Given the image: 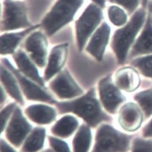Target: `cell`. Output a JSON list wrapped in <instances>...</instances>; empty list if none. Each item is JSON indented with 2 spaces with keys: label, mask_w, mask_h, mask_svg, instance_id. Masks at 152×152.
<instances>
[{
  "label": "cell",
  "mask_w": 152,
  "mask_h": 152,
  "mask_svg": "<svg viewBox=\"0 0 152 152\" xmlns=\"http://www.w3.org/2000/svg\"><path fill=\"white\" fill-rule=\"evenodd\" d=\"M147 16V9L141 7L131 16L126 24L115 31L111 41V48L118 63L124 64L141 31Z\"/></svg>",
  "instance_id": "obj_1"
},
{
  "label": "cell",
  "mask_w": 152,
  "mask_h": 152,
  "mask_svg": "<svg viewBox=\"0 0 152 152\" xmlns=\"http://www.w3.org/2000/svg\"><path fill=\"white\" fill-rule=\"evenodd\" d=\"M56 104L61 113L73 112L92 126H96L100 122L109 120L108 117L102 111L93 89L79 99Z\"/></svg>",
  "instance_id": "obj_2"
},
{
  "label": "cell",
  "mask_w": 152,
  "mask_h": 152,
  "mask_svg": "<svg viewBox=\"0 0 152 152\" xmlns=\"http://www.w3.org/2000/svg\"><path fill=\"white\" fill-rule=\"evenodd\" d=\"M83 0H58L42 21V27L49 36L70 22L82 6Z\"/></svg>",
  "instance_id": "obj_3"
},
{
  "label": "cell",
  "mask_w": 152,
  "mask_h": 152,
  "mask_svg": "<svg viewBox=\"0 0 152 152\" xmlns=\"http://www.w3.org/2000/svg\"><path fill=\"white\" fill-rule=\"evenodd\" d=\"M129 137L109 125H104L96 133L92 152H126L129 149Z\"/></svg>",
  "instance_id": "obj_4"
},
{
  "label": "cell",
  "mask_w": 152,
  "mask_h": 152,
  "mask_svg": "<svg viewBox=\"0 0 152 152\" xmlns=\"http://www.w3.org/2000/svg\"><path fill=\"white\" fill-rule=\"evenodd\" d=\"M99 7L96 4H90L75 22L77 46L80 51L102 19V12Z\"/></svg>",
  "instance_id": "obj_5"
},
{
  "label": "cell",
  "mask_w": 152,
  "mask_h": 152,
  "mask_svg": "<svg viewBox=\"0 0 152 152\" xmlns=\"http://www.w3.org/2000/svg\"><path fill=\"white\" fill-rule=\"evenodd\" d=\"M30 27L24 3L13 0H4L1 20V30L12 31Z\"/></svg>",
  "instance_id": "obj_6"
},
{
  "label": "cell",
  "mask_w": 152,
  "mask_h": 152,
  "mask_svg": "<svg viewBox=\"0 0 152 152\" xmlns=\"http://www.w3.org/2000/svg\"><path fill=\"white\" fill-rule=\"evenodd\" d=\"M32 126L23 117L19 108L15 109L6 130V137L15 146L19 147L31 131Z\"/></svg>",
  "instance_id": "obj_7"
},
{
  "label": "cell",
  "mask_w": 152,
  "mask_h": 152,
  "mask_svg": "<svg viewBox=\"0 0 152 152\" xmlns=\"http://www.w3.org/2000/svg\"><path fill=\"white\" fill-rule=\"evenodd\" d=\"M25 46L33 61L39 67L45 66L48 54L45 35L40 31L32 33L26 40Z\"/></svg>",
  "instance_id": "obj_8"
},
{
  "label": "cell",
  "mask_w": 152,
  "mask_h": 152,
  "mask_svg": "<svg viewBox=\"0 0 152 152\" xmlns=\"http://www.w3.org/2000/svg\"><path fill=\"white\" fill-rule=\"evenodd\" d=\"M99 90L104 106L111 113H115L119 106L125 100V97L118 87L112 83L110 77L100 81Z\"/></svg>",
  "instance_id": "obj_9"
},
{
  "label": "cell",
  "mask_w": 152,
  "mask_h": 152,
  "mask_svg": "<svg viewBox=\"0 0 152 152\" xmlns=\"http://www.w3.org/2000/svg\"><path fill=\"white\" fill-rule=\"evenodd\" d=\"M50 89L59 97L69 99L83 93L67 70L62 71L50 84Z\"/></svg>",
  "instance_id": "obj_10"
},
{
  "label": "cell",
  "mask_w": 152,
  "mask_h": 152,
  "mask_svg": "<svg viewBox=\"0 0 152 152\" xmlns=\"http://www.w3.org/2000/svg\"><path fill=\"white\" fill-rule=\"evenodd\" d=\"M3 62L6 66L15 74V76L17 78L21 88L28 99L49 103L55 102L53 98L48 93L23 77L18 70H17L11 64L8 60L4 59Z\"/></svg>",
  "instance_id": "obj_11"
},
{
  "label": "cell",
  "mask_w": 152,
  "mask_h": 152,
  "mask_svg": "<svg viewBox=\"0 0 152 152\" xmlns=\"http://www.w3.org/2000/svg\"><path fill=\"white\" fill-rule=\"evenodd\" d=\"M152 54V21L147 12L145 24L132 46L129 53L130 58Z\"/></svg>",
  "instance_id": "obj_12"
},
{
  "label": "cell",
  "mask_w": 152,
  "mask_h": 152,
  "mask_svg": "<svg viewBox=\"0 0 152 152\" xmlns=\"http://www.w3.org/2000/svg\"><path fill=\"white\" fill-rule=\"evenodd\" d=\"M110 32V26L106 22L102 23L94 33L86 46V51L98 61L103 58Z\"/></svg>",
  "instance_id": "obj_13"
},
{
  "label": "cell",
  "mask_w": 152,
  "mask_h": 152,
  "mask_svg": "<svg viewBox=\"0 0 152 152\" xmlns=\"http://www.w3.org/2000/svg\"><path fill=\"white\" fill-rule=\"evenodd\" d=\"M142 114L138 106L134 103H127L121 108L119 123L125 131L132 132L138 129L142 123Z\"/></svg>",
  "instance_id": "obj_14"
},
{
  "label": "cell",
  "mask_w": 152,
  "mask_h": 152,
  "mask_svg": "<svg viewBox=\"0 0 152 152\" xmlns=\"http://www.w3.org/2000/svg\"><path fill=\"white\" fill-rule=\"evenodd\" d=\"M68 46L67 44H64L56 46L52 49L45 73L46 81L52 78L63 67L67 57Z\"/></svg>",
  "instance_id": "obj_15"
},
{
  "label": "cell",
  "mask_w": 152,
  "mask_h": 152,
  "mask_svg": "<svg viewBox=\"0 0 152 152\" xmlns=\"http://www.w3.org/2000/svg\"><path fill=\"white\" fill-rule=\"evenodd\" d=\"M39 27V25H34L20 32L3 34L1 36V54L2 55L13 54L23 38Z\"/></svg>",
  "instance_id": "obj_16"
},
{
  "label": "cell",
  "mask_w": 152,
  "mask_h": 152,
  "mask_svg": "<svg viewBox=\"0 0 152 152\" xmlns=\"http://www.w3.org/2000/svg\"><path fill=\"white\" fill-rule=\"evenodd\" d=\"M115 80L117 86L128 92L136 90L140 84V78L137 72L129 67L120 69L116 73Z\"/></svg>",
  "instance_id": "obj_17"
},
{
  "label": "cell",
  "mask_w": 152,
  "mask_h": 152,
  "mask_svg": "<svg viewBox=\"0 0 152 152\" xmlns=\"http://www.w3.org/2000/svg\"><path fill=\"white\" fill-rule=\"evenodd\" d=\"M25 112L31 120L38 124H49L56 118L55 109L45 105L29 106L26 109Z\"/></svg>",
  "instance_id": "obj_18"
},
{
  "label": "cell",
  "mask_w": 152,
  "mask_h": 152,
  "mask_svg": "<svg viewBox=\"0 0 152 152\" xmlns=\"http://www.w3.org/2000/svg\"><path fill=\"white\" fill-rule=\"evenodd\" d=\"M13 57L19 69L24 75L40 86H44L43 80L40 77L37 68L23 51L19 50L14 54Z\"/></svg>",
  "instance_id": "obj_19"
},
{
  "label": "cell",
  "mask_w": 152,
  "mask_h": 152,
  "mask_svg": "<svg viewBox=\"0 0 152 152\" xmlns=\"http://www.w3.org/2000/svg\"><path fill=\"white\" fill-rule=\"evenodd\" d=\"M79 126L77 120L71 116H66L60 119L52 128V132L56 136L67 138L71 135Z\"/></svg>",
  "instance_id": "obj_20"
},
{
  "label": "cell",
  "mask_w": 152,
  "mask_h": 152,
  "mask_svg": "<svg viewBox=\"0 0 152 152\" xmlns=\"http://www.w3.org/2000/svg\"><path fill=\"white\" fill-rule=\"evenodd\" d=\"M92 141V134L90 129L86 125H82L73 139L74 152H88Z\"/></svg>",
  "instance_id": "obj_21"
},
{
  "label": "cell",
  "mask_w": 152,
  "mask_h": 152,
  "mask_svg": "<svg viewBox=\"0 0 152 152\" xmlns=\"http://www.w3.org/2000/svg\"><path fill=\"white\" fill-rule=\"evenodd\" d=\"M1 79L4 87L11 96L20 104L23 105V99L16 81L12 73L3 66L1 67Z\"/></svg>",
  "instance_id": "obj_22"
},
{
  "label": "cell",
  "mask_w": 152,
  "mask_h": 152,
  "mask_svg": "<svg viewBox=\"0 0 152 152\" xmlns=\"http://www.w3.org/2000/svg\"><path fill=\"white\" fill-rule=\"evenodd\" d=\"M46 131L42 128H37L33 130L26 139L23 145L24 152H37L42 149L44 145Z\"/></svg>",
  "instance_id": "obj_23"
},
{
  "label": "cell",
  "mask_w": 152,
  "mask_h": 152,
  "mask_svg": "<svg viewBox=\"0 0 152 152\" xmlns=\"http://www.w3.org/2000/svg\"><path fill=\"white\" fill-rule=\"evenodd\" d=\"M128 13L118 6H111L108 8V15L110 22L115 26L123 27L128 22Z\"/></svg>",
  "instance_id": "obj_24"
},
{
  "label": "cell",
  "mask_w": 152,
  "mask_h": 152,
  "mask_svg": "<svg viewBox=\"0 0 152 152\" xmlns=\"http://www.w3.org/2000/svg\"><path fill=\"white\" fill-rule=\"evenodd\" d=\"M131 64L147 77L152 78V54L136 57Z\"/></svg>",
  "instance_id": "obj_25"
},
{
  "label": "cell",
  "mask_w": 152,
  "mask_h": 152,
  "mask_svg": "<svg viewBox=\"0 0 152 152\" xmlns=\"http://www.w3.org/2000/svg\"><path fill=\"white\" fill-rule=\"evenodd\" d=\"M135 99L147 117L152 115V90L140 92L135 95Z\"/></svg>",
  "instance_id": "obj_26"
},
{
  "label": "cell",
  "mask_w": 152,
  "mask_h": 152,
  "mask_svg": "<svg viewBox=\"0 0 152 152\" xmlns=\"http://www.w3.org/2000/svg\"><path fill=\"white\" fill-rule=\"evenodd\" d=\"M114 4L121 6L124 9L129 15H132L141 6V0H108Z\"/></svg>",
  "instance_id": "obj_27"
},
{
  "label": "cell",
  "mask_w": 152,
  "mask_h": 152,
  "mask_svg": "<svg viewBox=\"0 0 152 152\" xmlns=\"http://www.w3.org/2000/svg\"><path fill=\"white\" fill-rule=\"evenodd\" d=\"M49 139L50 145L56 152H71L68 144L65 142L52 137H50Z\"/></svg>",
  "instance_id": "obj_28"
},
{
  "label": "cell",
  "mask_w": 152,
  "mask_h": 152,
  "mask_svg": "<svg viewBox=\"0 0 152 152\" xmlns=\"http://www.w3.org/2000/svg\"><path fill=\"white\" fill-rule=\"evenodd\" d=\"M132 152H152V143L141 139H136Z\"/></svg>",
  "instance_id": "obj_29"
},
{
  "label": "cell",
  "mask_w": 152,
  "mask_h": 152,
  "mask_svg": "<svg viewBox=\"0 0 152 152\" xmlns=\"http://www.w3.org/2000/svg\"><path fill=\"white\" fill-rule=\"evenodd\" d=\"M15 103H11L9 105L7 106H6L1 113V131H3L4 129L7 121L9 119L11 113L12 111L15 109Z\"/></svg>",
  "instance_id": "obj_30"
},
{
  "label": "cell",
  "mask_w": 152,
  "mask_h": 152,
  "mask_svg": "<svg viewBox=\"0 0 152 152\" xmlns=\"http://www.w3.org/2000/svg\"><path fill=\"white\" fill-rule=\"evenodd\" d=\"M143 134L145 137H152V119L144 128Z\"/></svg>",
  "instance_id": "obj_31"
},
{
  "label": "cell",
  "mask_w": 152,
  "mask_h": 152,
  "mask_svg": "<svg viewBox=\"0 0 152 152\" xmlns=\"http://www.w3.org/2000/svg\"><path fill=\"white\" fill-rule=\"evenodd\" d=\"M1 152H16V151L12 148L4 140L1 142Z\"/></svg>",
  "instance_id": "obj_32"
},
{
  "label": "cell",
  "mask_w": 152,
  "mask_h": 152,
  "mask_svg": "<svg viewBox=\"0 0 152 152\" xmlns=\"http://www.w3.org/2000/svg\"><path fill=\"white\" fill-rule=\"evenodd\" d=\"M146 9H147L148 13L150 15L151 21H152V0H149V1L147 6V7H146Z\"/></svg>",
  "instance_id": "obj_33"
},
{
  "label": "cell",
  "mask_w": 152,
  "mask_h": 152,
  "mask_svg": "<svg viewBox=\"0 0 152 152\" xmlns=\"http://www.w3.org/2000/svg\"><path fill=\"white\" fill-rule=\"evenodd\" d=\"M92 1L100 7L104 8L105 7V0H92Z\"/></svg>",
  "instance_id": "obj_34"
},
{
  "label": "cell",
  "mask_w": 152,
  "mask_h": 152,
  "mask_svg": "<svg viewBox=\"0 0 152 152\" xmlns=\"http://www.w3.org/2000/svg\"><path fill=\"white\" fill-rule=\"evenodd\" d=\"M148 1L149 0H141V7L146 9Z\"/></svg>",
  "instance_id": "obj_35"
},
{
  "label": "cell",
  "mask_w": 152,
  "mask_h": 152,
  "mask_svg": "<svg viewBox=\"0 0 152 152\" xmlns=\"http://www.w3.org/2000/svg\"><path fill=\"white\" fill-rule=\"evenodd\" d=\"M1 103H3V102H4V100L6 99H5V97H4V91L2 89L1 90Z\"/></svg>",
  "instance_id": "obj_36"
}]
</instances>
